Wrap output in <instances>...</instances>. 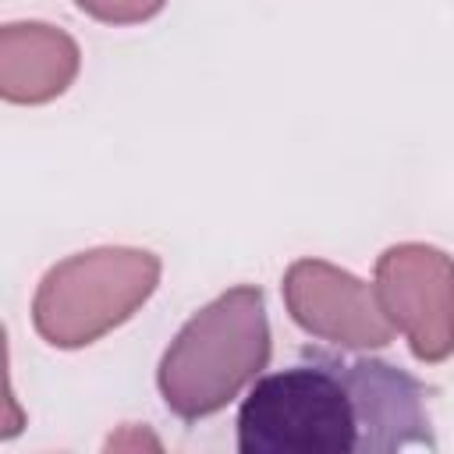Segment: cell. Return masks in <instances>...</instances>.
I'll return each instance as SVG.
<instances>
[{
	"label": "cell",
	"mask_w": 454,
	"mask_h": 454,
	"mask_svg": "<svg viewBox=\"0 0 454 454\" xmlns=\"http://www.w3.org/2000/svg\"><path fill=\"white\" fill-rule=\"evenodd\" d=\"M436 450L426 387L380 358L305 351L259 376L238 408L241 454H397Z\"/></svg>",
	"instance_id": "cell-1"
},
{
	"label": "cell",
	"mask_w": 454,
	"mask_h": 454,
	"mask_svg": "<svg viewBox=\"0 0 454 454\" xmlns=\"http://www.w3.org/2000/svg\"><path fill=\"white\" fill-rule=\"evenodd\" d=\"M160 284L145 248H89L67 255L35 287L32 326L53 348H85L131 319Z\"/></svg>",
	"instance_id": "cell-3"
},
{
	"label": "cell",
	"mask_w": 454,
	"mask_h": 454,
	"mask_svg": "<svg viewBox=\"0 0 454 454\" xmlns=\"http://www.w3.org/2000/svg\"><path fill=\"white\" fill-rule=\"evenodd\" d=\"M78 43L43 21H11L0 32V96L7 103H50L78 74Z\"/></svg>",
	"instance_id": "cell-6"
},
{
	"label": "cell",
	"mask_w": 454,
	"mask_h": 454,
	"mask_svg": "<svg viewBox=\"0 0 454 454\" xmlns=\"http://www.w3.org/2000/svg\"><path fill=\"white\" fill-rule=\"evenodd\" d=\"M270 362V319L262 291L238 284L202 305L160 358L156 387L163 404L184 419L227 408Z\"/></svg>",
	"instance_id": "cell-2"
},
{
	"label": "cell",
	"mask_w": 454,
	"mask_h": 454,
	"mask_svg": "<svg viewBox=\"0 0 454 454\" xmlns=\"http://www.w3.org/2000/svg\"><path fill=\"white\" fill-rule=\"evenodd\" d=\"M280 287L291 319L309 337L330 340L348 351L387 348L394 337L376 287L326 259H294Z\"/></svg>",
	"instance_id": "cell-5"
},
{
	"label": "cell",
	"mask_w": 454,
	"mask_h": 454,
	"mask_svg": "<svg viewBox=\"0 0 454 454\" xmlns=\"http://www.w3.org/2000/svg\"><path fill=\"white\" fill-rule=\"evenodd\" d=\"M74 4L103 25H138L156 18L167 0H74Z\"/></svg>",
	"instance_id": "cell-7"
},
{
	"label": "cell",
	"mask_w": 454,
	"mask_h": 454,
	"mask_svg": "<svg viewBox=\"0 0 454 454\" xmlns=\"http://www.w3.org/2000/svg\"><path fill=\"white\" fill-rule=\"evenodd\" d=\"M376 298L419 362L454 355V259L422 241L390 245L376 259Z\"/></svg>",
	"instance_id": "cell-4"
}]
</instances>
